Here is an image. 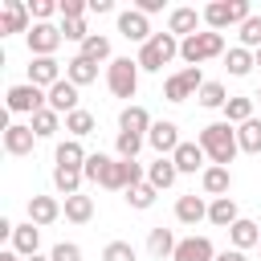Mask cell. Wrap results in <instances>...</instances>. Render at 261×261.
Masks as SVG:
<instances>
[{
    "mask_svg": "<svg viewBox=\"0 0 261 261\" xmlns=\"http://www.w3.org/2000/svg\"><path fill=\"white\" fill-rule=\"evenodd\" d=\"M155 122H151V114H147V106H122V114H118V130H130V135H143L147 139V130H151Z\"/></svg>",
    "mask_w": 261,
    "mask_h": 261,
    "instance_id": "obj_19",
    "label": "cell"
},
{
    "mask_svg": "<svg viewBox=\"0 0 261 261\" xmlns=\"http://www.w3.org/2000/svg\"><path fill=\"white\" fill-rule=\"evenodd\" d=\"M175 245H179V241H175V232H171V228H163V224L147 232V253H151L155 261L171 257V253H175Z\"/></svg>",
    "mask_w": 261,
    "mask_h": 261,
    "instance_id": "obj_27",
    "label": "cell"
},
{
    "mask_svg": "<svg viewBox=\"0 0 261 261\" xmlns=\"http://www.w3.org/2000/svg\"><path fill=\"white\" fill-rule=\"evenodd\" d=\"M253 65H257V61H253V53H249V49H241V45L224 53V69H228L232 77H249V73H253Z\"/></svg>",
    "mask_w": 261,
    "mask_h": 261,
    "instance_id": "obj_31",
    "label": "cell"
},
{
    "mask_svg": "<svg viewBox=\"0 0 261 261\" xmlns=\"http://www.w3.org/2000/svg\"><path fill=\"white\" fill-rule=\"evenodd\" d=\"M53 159H57V167H69V171H82L86 167V147H82V139H65V143H57V151H53Z\"/></svg>",
    "mask_w": 261,
    "mask_h": 261,
    "instance_id": "obj_20",
    "label": "cell"
},
{
    "mask_svg": "<svg viewBox=\"0 0 261 261\" xmlns=\"http://www.w3.org/2000/svg\"><path fill=\"white\" fill-rule=\"evenodd\" d=\"M237 143L245 155H261V118H249L245 126H237Z\"/></svg>",
    "mask_w": 261,
    "mask_h": 261,
    "instance_id": "obj_32",
    "label": "cell"
},
{
    "mask_svg": "<svg viewBox=\"0 0 261 261\" xmlns=\"http://www.w3.org/2000/svg\"><path fill=\"white\" fill-rule=\"evenodd\" d=\"M24 41H29V53H33V57H53V53H57V45H61L65 37H61V29H57V24H49V20H45V24H33V29L24 33Z\"/></svg>",
    "mask_w": 261,
    "mask_h": 261,
    "instance_id": "obj_8",
    "label": "cell"
},
{
    "mask_svg": "<svg viewBox=\"0 0 261 261\" xmlns=\"http://www.w3.org/2000/svg\"><path fill=\"white\" fill-rule=\"evenodd\" d=\"M0 261H24V257H20L16 249H4V253H0Z\"/></svg>",
    "mask_w": 261,
    "mask_h": 261,
    "instance_id": "obj_50",
    "label": "cell"
},
{
    "mask_svg": "<svg viewBox=\"0 0 261 261\" xmlns=\"http://www.w3.org/2000/svg\"><path fill=\"white\" fill-rule=\"evenodd\" d=\"M200 86H204L200 65H184L179 73H171V77L163 82V98H167V102H188V98L200 94Z\"/></svg>",
    "mask_w": 261,
    "mask_h": 261,
    "instance_id": "obj_6",
    "label": "cell"
},
{
    "mask_svg": "<svg viewBox=\"0 0 261 261\" xmlns=\"http://www.w3.org/2000/svg\"><path fill=\"white\" fill-rule=\"evenodd\" d=\"M118 33L126 37V41H139V45H147L155 33H151V24H147V16L139 12V8H126V12H118Z\"/></svg>",
    "mask_w": 261,
    "mask_h": 261,
    "instance_id": "obj_11",
    "label": "cell"
},
{
    "mask_svg": "<svg viewBox=\"0 0 261 261\" xmlns=\"http://www.w3.org/2000/svg\"><path fill=\"white\" fill-rule=\"evenodd\" d=\"M135 8H139L143 16H151V12H159V8H163V0H139Z\"/></svg>",
    "mask_w": 261,
    "mask_h": 261,
    "instance_id": "obj_47",
    "label": "cell"
},
{
    "mask_svg": "<svg viewBox=\"0 0 261 261\" xmlns=\"http://www.w3.org/2000/svg\"><path fill=\"white\" fill-rule=\"evenodd\" d=\"M143 143H147L143 135H130V130H118V139H114V151H118V159H135Z\"/></svg>",
    "mask_w": 261,
    "mask_h": 261,
    "instance_id": "obj_40",
    "label": "cell"
},
{
    "mask_svg": "<svg viewBox=\"0 0 261 261\" xmlns=\"http://www.w3.org/2000/svg\"><path fill=\"white\" fill-rule=\"evenodd\" d=\"M228 241H232V249H253V245H261V224L257 220H249V216H241L232 228H228Z\"/></svg>",
    "mask_w": 261,
    "mask_h": 261,
    "instance_id": "obj_23",
    "label": "cell"
},
{
    "mask_svg": "<svg viewBox=\"0 0 261 261\" xmlns=\"http://www.w3.org/2000/svg\"><path fill=\"white\" fill-rule=\"evenodd\" d=\"M29 82L33 86H41L45 94L61 82V61L57 57H33V65H29Z\"/></svg>",
    "mask_w": 261,
    "mask_h": 261,
    "instance_id": "obj_12",
    "label": "cell"
},
{
    "mask_svg": "<svg viewBox=\"0 0 261 261\" xmlns=\"http://www.w3.org/2000/svg\"><path fill=\"white\" fill-rule=\"evenodd\" d=\"M114 159L110 155H102V151H94L90 159H86V167H82V175L90 179V184H102V175H106V167H110Z\"/></svg>",
    "mask_w": 261,
    "mask_h": 261,
    "instance_id": "obj_41",
    "label": "cell"
},
{
    "mask_svg": "<svg viewBox=\"0 0 261 261\" xmlns=\"http://www.w3.org/2000/svg\"><path fill=\"white\" fill-rule=\"evenodd\" d=\"M241 49H249V53L261 49V16H257V12L241 24Z\"/></svg>",
    "mask_w": 261,
    "mask_h": 261,
    "instance_id": "obj_39",
    "label": "cell"
},
{
    "mask_svg": "<svg viewBox=\"0 0 261 261\" xmlns=\"http://www.w3.org/2000/svg\"><path fill=\"white\" fill-rule=\"evenodd\" d=\"M179 179V167L171 163V159H155L151 167H147V184L155 188V192H163V188H171Z\"/></svg>",
    "mask_w": 261,
    "mask_h": 261,
    "instance_id": "obj_28",
    "label": "cell"
},
{
    "mask_svg": "<svg viewBox=\"0 0 261 261\" xmlns=\"http://www.w3.org/2000/svg\"><path fill=\"white\" fill-rule=\"evenodd\" d=\"M147 143L155 147V155H159V159H171V155H175V147H179L184 139H179V126H175L171 118H163V122H155V126L147 130Z\"/></svg>",
    "mask_w": 261,
    "mask_h": 261,
    "instance_id": "obj_9",
    "label": "cell"
},
{
    "mask_svg": "<svg viewBox=\"0 0 261 261\" xmlns=\"http://www.w3.org/2000/svg\"><path fill=\"white\" fill-rule=\"evenodd\" d=\"M49 261H82V249L73 241H57L53 253H49Z\"/></svg>",
    "mask_w": 261,
    "mask_h": 261,
    "instance_id": "obj_44",
    "label": "cell"
},
{
    "mask_svg": "<svg viewBox=\"0 0 261 261\" xmlns=\"http://www.w3.org/2000/svg\"><path fill=\"white\" fill-rule=\"evenodd\" d=\"M45 106H49V94H45L41 86H33V82L8 90V110H12V114H37V110H45Z\"/></svg>",
    "mask_w": 261,
    "mask_h": 261,
    "instance_id": "obj_7",
    "label": "cell"
},
{
    "mask_svg": "<svg viewBox=\"0 0 261 261\" xmlns=\"http://www.w3.org/2000/svg\"><path fill=\"white\" fill-rule=\"evenodd\" d=\"M249 16H253L249 0H212V4L204 8V24H208L212 33H224V29H232V24H245Z\"/></svg>",
    "mask_w": 261,
    "mask_h": 261,
    "instance_id": "obj_3",
    "label": "cell"
},
{
    "mask_svg": "<svg viewBox=\"0 0 261 261\" xmlns=\"http://www.w3.org/2000/svg\"><path fill=\"white\" fill-rule=\"evenodd\" d=\"M224 53V33H196V37H184L179 41V57L188 61V65H200V61H212V57H220Z\"/></svg>",
    "mask_w": 261,
    "mask_h": 261,
    "instance_id": "obj_4",
    "label": "cell"
},
{
    "mask_svg": "<svg viewBox=\"0 0 261 261\" xmlns=\"http://www.w3.org/2000/svg\"><path fill=\"white\" fill-rule=\"evenodd\" d=\"M171 57H179V37H171V33H155L147 45H139V69H147V73H159Z\"/></svg>",
    "mask_w": 261,
    "mask_h": 261,
    "instance_id": "obj_2",
    "label": "cell"
},
{
    "mask_svg": "<svg viewBox=\"0 0 261 261\" xmlns=\"http://www.w3.org/2000/svg\"><path fill=\"white\" fill-rule=\"evenodd\" d=\"M33 143H37V135H33L29 122H8L4 126V151L8 155H33Z\"/></svg>",
    "mask_w": 261,
    "mask_h": 261,
    "instance_id": "obj_13",
    "label": "cell"
},
{
    "mask_svg": "<svg viewBox=\"0 0 261 261\" xmlns=\"http://www.w3.org/2000/svg\"><path fill=\"white\" fill-rule=\"evenodd\" d=\"M175 220H179V224H200V220H208V204H204L196 192H188V196L175 200Z\"/></svg>",
    "mask_w": 261,
    "mask_h": 261,
    "instance_id": "obj_22",
    "label": "cell"
},
{
    "mask_svg": "<svg viewBox=\"0 0 261 261\" xmlns=\"http://www.w3.org/2000/svg\"><path fill=\"white\" fill-rule=\"evenodd\" d=\"M90 8V0H57V12L61 20H82V12Z\"/></svg>",
    "mask_w": 261,
    "mask_h": 261,
    "instance_id": "obj_43",
    "label": "cell"
},
{
    "mask_svg": "<svg viewBox=\"0 0 261 261\" xmlns=\"http://www.w3.org/2000/svg\"><path fill=\"white\" fill-rule=\"evenodd\" d=\"M232 94H224V86L220 82H204L200 86V94H196V102L204 106V110H224V102H228Z\"/></svg>",
    "mask_w": 261,
    "mask_h": 261,
    "instance_id": "obj_33",
    "label": "cell"
},
{
    "mask_svg": "<svg viewBox=\"0 0 261 261\" xmlns=\"http://www.w3.org/2000/svg\"><path fill=\"white\" fill-rule=\"evenodd\" d=\"M65 77H69V82L82 90V86L98 82V65H94L90 57H82V53H77V57H69V61H65Z\"/></svg>",
    "mask_w": 261,
    "mask_h": 261,
    "instance_id": "obj_25",
    "label": "cell"
},
{
    "mask_svg": "<svg viewBox=\"0 0 261 261\" xmlns=\"http://www.w3.org/2000/svg\"><path fill=\"white\" fill-rule=\"evenodd\" d=\"M200 20H204V12H196V8H171V16H167V33H171V37H196Z\"/></svg>",
    "mask_w": 261,
    "mask_h": 261,
    "instance_id": "obj_17",
    "label": "cell"
},
{
    "mask_svg": "<svg viewBox=\"0 0 261 261\" xmlns=\"http://www.w3.org/2000/svg\"><path fill=\"white\" fill-rule=\"evenodd\" d=\"M208 220H212L216 228H232V224L241 220V212H237V200H232V196H220V200H212V204H208Z\"/></svg>",
    "mask_w": 261,
    "mask_h": 261,
    "instance_id": "obj_26",
    "label": "cell"
},
{
    "mask_svg": "<svg viewBox=\"0 0 261 261\" xmlns=\"http://www.w3.org/2000/svg\"><path fill=\"white\" fill-rule=\"evenodd\" d=\"M49 110H57V114H73V110H77V86H73L69 77H61V82L49 90Z\"/></svg>",
    "mask_w": 261,
    "mask_h": 261,
    "instance_id": "obj_18",
    "label": "cell"
},
{
    "mask_svg": "<svg viewBox=\"0 0 261 261\" xmlns=\"http://www.w3.org/2000/svg\"><path fill=\"white\" fill-rule=\"evenodd\" d=\"M171 261H216V249L208 237H184L171 253Z\"/></svg>",
    "mask_w": 261,
    "mask_h": 261,
    "instance_id": "obj_14",
    "label": "cell"
},
{
    "mask_svg": "<svg viewBox=\"0 0 261 261\" xmlns=\"http://www.w3.org/2000/svg\"><path fill=\"white\" fill-rule=\"evenodd\" d=\"M61 212H65V220H73V224H90L94 220V200L90 196H65V204H61Z\"/></svg>",
    "mask_w": 261,
    "mask_h": 261,
    "instance_id": "obj_29",
    "label": "cell"
},
{
    "mask_svg": "<svg viewBox=\"0 0 261 261\" xmlns=\"http://www.w3.org/2000/svg\"><path fill=\"white\" fill-rule=\"evenodd\" d=\"M94 126H98L94 114L82 110V106H77L73 114H65V130H69V139H86V135H94Z\"/></svg>",
    "mask_w": 261,
    "mask_h": 261,
    "instance_id": "obj_35",
    "label": "cell"
},
{
    "mask_svg": "<svg viewBox=\"0 0 261 261\" xmlns=\"http://www.w3.org/2000/svg\"><path fill=\"white\" fill-rule=\"evenodd\" d=\"M82 57H90L94 65H98V61H106V57H110V37H102V33H90V37L82 41ZM110 61H114V57H110Z\"/></svg>",
    "mask_w": 261,
    "mask_h": 261,
    "instance_id": "obj_36",
    "label": "cell"
},
{
    "mask_svg": "<svg viewBox=\"0 0 261 261\" xmlns=\"http://www.w3.org/2000/svg\"><path fill=\"white\" fill-rule=\"evenodd\" d=\"M200 147H204V155L216 163V167H228L232 159H237V151H241V143H237V126L232 122H208V126H200V139H196Z\"/></svg>",
    "mask_w": 261,
    "mask_h": 261,
    "instance_id": "obj_1",
    "label": "cell"
},
{
    "mask_svg": "<svg viewBox=\"0 0 261 261\" xmlns=\"http://www.w3.org/2000/svg\"><path fill=\"white\" fill-rule=\"evenodd\" d=\"M33 29V12L24 0H4V12H0V37L8 33H29Z\"/></svg>",
    "mask_w": 261,
    "mask_h": 261,
    "instance_id": "obj_10",
    "label": "cell"
},
{
    "mask_svg": "<svg viewBox=\"0 0 261 261\" xmlns=\"http://www.w3.org/2000/svg\"><path fill=\"white\" fill-rule=\"evenodd\" d=\"M29 261H49V257H41V253H37V257H29Z\"/></svg>",
    "mask_w": 261,
    "mask_h": 261,
    "instance_id": "obj_52",
    "label": "cell"
},
{
    "mask_svg": "<svg viewBox=\"0 0 261 261\" xmlns=\"http://www.w3.org/2000/svg\"><path fill=\"white\" fill-rule=\"evenodd\" d=\"M29 126H33V135H37V139H49V135H57V130H61V114L45 106V110H37V114H33V122H29Z\"/></svg>",
    "mask_w": 261,
    "mask_h": 261,
    "instance_id": "obj_34",
    "label": "cell"
},
{
    "mask_svg": "<svg viewBox=\"0 0 261 261\" xmlns=\"http://www.w3.org/2000/svg\"><path fill=\"white\" fill-rule=\"evenodd\" d=\"M155 196H159V192H155L147 179H143V184H135V188H126V204H130V208H139V212H143V208H151V204H155Z\"/></svg>",
    "mask_w": 261,
    "mask_h": 261,
    "instance_id": "obj_38",
    "label": "cell"
},
{
    "mask_svg": "<svg viewBox=\"0 0 261 261\" xmlns=\"http://www.w3.org/2000/svg\"><path fill=\"white\" fill-rule=\"evenodd\" d=\"M114 0H90V12H110Z\"/></svg>",
    "mask_w": 261,
    "mask_h": 261,
    "instance_id": "obj_49",
    "label": "cell"
},
{
    "mask_svg": "<svg viewBox=\"0 0 261 261\" xmlns=\"http://www.w3.org/2000/svg\"><path fill=\"white\" fill-rule=\"evenodd\" d=\"M200 188H204V196L220 200V196H228V188H232V171H228V167L208 163V167H204V175H200Z\"/></svg>",
    "mask_w": 261,
    "mask_h": 261,
    "instance_id": "obj_16",
    "label": "cell"
},
{
    "mask_svg": "<svg viewBox=\"0 0 261 261\" xmlns=\"http://www.w3.org/2000/svg\"><path fill=\"white\" fill-rule=\"evenodd\" d=\"M106 86H110L114 98H135V90H139V61L114 57V61L106 65Z\"/></svg>",
    "mask_w": 261,
    "mask_h": 261,
    "instance_id": "obj_5",
    "label": "cell"
},
{
    "mask_svg": "<svg viewBox=\"0 0 261 261\" xmlns=\"http://www.w3.org/2000/svg\"><path fill=\"white\" fill-rule=\"evenodd\" d=\"M12 249L29 261V257H37V249H41V228L29 220V224H16V232H12Z\"/></svg>",
    "mask_w": 261,
    "mask_h": 261,
    "instance_id": "obj_24",
    "label": "cell"
},
{
    "mask_svg": "<svg viewBox=\"0 0 261 261\" xmlns=\"http://www.w3.org/2000/svg\"><path fill=\"white\" fill-rule=\"evenodd\" d=\"M204 159H208V155H204L200 143H179L175 155H171V163L179 167V175H196V171L204 175Z\"/></svg>",
    "mask_w": 261,
    "mask_h": 261,
    "instance_id": "obj_15",
    "label": "cell"
},
{
    "mask_svg": "<svg viewBox=\"0 0 261 261\" xmlns=\"http://www.w3.org/2000/svg\"><path fill=\"white\" fill-rule=\"evenodd\" d=\"M61 37H65V41H77V45H82V41L90 37V33H86V20H61Z\"/></svg>",
    "mask_w": 261,
    "mask_h": 261,
    "instance_id": "obj_46",
    "label": "cell"
},
{
    "mask_svg": "<svg viewBox=\"0 0 261 261\" xmlns=\"http://www.w3.org/2000/svg\"><path fill=\"white\" fill-rule=\"evenodd\" d=\"M216 261H249L241 249H224V253H216Z\"/></svg>",
    "mask_w": 261,
    "mask_h": 261,
    "instance_id": "obj_48",
    "label": "cell"
},
{
    "mask_svg": "<svg viewBox=\"0 0 261 261\" xmlns=\"http://www.w3.org/2000/svg\"><path fill=\"white\" fill-rule=\"evenodd\" d=\"M253 98H257V102H261V90H257V94H253Z\"/></svg>",
    "mask_w": 261,
    "mask_h": 261,
    "instance_id": "obj_53",
    "label": "cell"
},
{
    "mask_svg": "<svg viewBox=\"0 0 261 261\" xmlns=\"http://www.w3.org/2000/svg\"><path fill=\"white\" fill-rule=\"evenodd\" d=\"M57 216H61V200H57V196H33V200H29V220H33L37 228H41V224H53Z\"/></svg>",
    "mask_w": 261,
    "mask_h": 261,
    "instance_id": "obj_21",
    "label": "cell"
},
{
    "mask_svg": "<svg viewBox=\"0 0 261 261\" xmlns=\"http://www.w3.org/2000/svg\"><path fill=\"white\" fill-rule=\"evenodd\" d=\"M82 171H69V167H53V188L61 192V196H77L82 192Z\"/></svg>",
    "mask_w": 261,
    "mask_h": 261,
    "instance_id": "obj_37",
    "label": "cell"
},
{
    "mask_svg": "<svg viewBox=\"0 0 261 261\" xmlns=\"http://www.w3.org/2000/svg\"><path fill=\"white\" fill-rule=\"evenodd\" d=\"M29 12H33L37 24H45V20L57 12V0H29Z\"/></svg>",
    "mask_w": 261,
    "mask_h": 261,
    "instance_id": "obj_45",
    "label": "cell"
},
{
    "mask_svg": "<svg viewBox=\"0 0 261 261\" xmlns=\"http://www.w3.org/2000/svg\"><path fill=\"white\" fill-rule=\"evenodd\" d=\"M253 102H257V98H245V94H232V98L224 102V122H232V126H245V122L253 118Z\"/></svg>",
    "mask_w": 261,
    "mask_h": 261,
    "instance_id": "obj_30",
    "label": "cell"
},
{
    "mask_svg": "<svg viewBox=\"0 0 261 261\" xmlns=\"http://www.w3.org/2000/svg\"><path fill=\"white\" fill-rule=\"evenodd\" d=\"M257 249H261V245H257Z\"/></svg>",
    "mask_w": 261,
    "mask_h": 261,
    "instance_id": "obj_54",
    "label": "cell"
},
{
    "mask_svg": "<svg viewBox=\"0 0 261 261\" xmlns=\"http://www.w3.org/2000/svg\"><path fill=\"white\" fill-rule=\"evenodd\" d=\"M102 261H135V245L130 241H110L102 249Z\"/></svg>",
    "mask_w": 261,
    "mask_h": 261,
    "instance_id": "obj_42",
    "label": "cell"
},
{
    "mask_svg": "<svg viewBox=\"0 0 261 261\" xmlns=\"http://www.w3.org/2000/svg\"><path fill=\"white\" fill-rule=\"evenodd\" d=\"M253 61H257V65H261V49H257V53H253Z\"/></svg>",
    "mask_w": 261,
    "mask_h": 261,
    "instance_id": "obj_51",
    "label": "cell"
}]
</instances>
